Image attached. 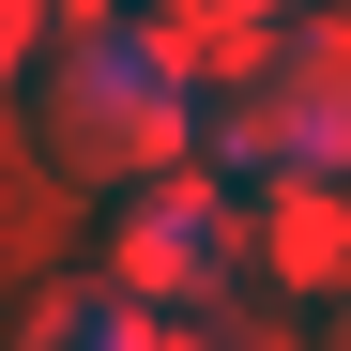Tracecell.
I'll return each mask as SVG.
<instances>
[{
  "label": "cell",
  "mask_w": 351,
  "mask_h": 351,
  "mask_svg": "<svg viewBox=\"0 0 351 351\" xmlns=\"http://www.w3.org/2000/svg\"><path fill=\"white\" fill-rule=\"evenodd\" d=\"M46 31H62V46H92V31H138V0H46Z\"/></svg>",
  "instance_id": "cell-9"
},
{
  "label": "cell",
  "mask_w": 351,
  "mask_h": 351,
  "mask_svg": "<svg viewBox=\"0 0 351 351\" xmlns=\"http://www.w3.org/2000/svg\"><path fill=\"white\" fill-rule=\"evenodd\" d=\"M275 92H290V123H306V168H351V16H290Z\"/></svg>",
  "instance_id": "cell-6"
},
{
  "label": "cell",
  "mask_w": 351,
  "mask_h": 351,
  "mask_svg": "<svg viewBox=\"0 0 351 351\" xmlns=\"http://www.w3.org/2000/svg\"><path fill=\"white\" fill-rule=\"evenodd\" d=\"M199 168H214V184H290V168H306V123H290V92L275 77H245V92H214L199 107Z\"/></svg>",
  "instance_id": "cell-5"
},
{
  "label": "cell",
  "mask_w": 351,
  "mask_h": 351,
  "mask_svg": "<svg viewBox=\"0 0 351 351\" xmlns=\"http://www.w3.org/2000/svg\"><path fill=\"white\" fill-rule=\"evenodd\" d=\"M123 306L153 321H199L229 306V275H245V184H214V168H168V184H138L123 214H107V260H92Z\"/></svg>",
  "instance_id": "cell-2"
},
{
  "label": "cell",
  "mask_w": 351,
  "mask_h": 351,
  "mask_svg": "<svg viewBox=\"0 0 351 351\" xmlns=\"http://www.w3.org/2000/svg\"><path fill=\"white\" fill-rule=\"evenodd\" d=\"M260 16H336V0H260Z\"/></svg>",
  "instance_id": "cell-12"
},
{
  "label": "cell",
  "mask_w": 351,
  "mask_h": 351,
  "mask_svg": "<svg viewBox=\"0 0 351 351\" xmlns=\"http://www.w3.org/2000/svg\"><path fill=\"white\" fill-rule=\"evenodd\" d=\"M168 321L153 306H123L107 275H62V290H31V321H16V351H153Z\"/></svg>",
  "instance_id": "cell-7"
},
{
  "label": "cell",
  "mask_w": 351,
  "mask_h": 351,
  "mask_svg": "<svg viewBox=\"0 0 351 351\" xmlns=\"http://www.w3.org/2000/svg\"><path fill=\"white\" fill-rule=\"evenodd\" d=\"M46 46H62V31H46V0H0V92H31Z\"/></svg>",
  "instance_id": "cell-8"
},
{
  "label": "cell",
  "mask_w": 351,
  "mask_h": 351,
  "mask_svg": "<svg viewBox=\"0 0 351 351\" xmlns=\"http://www.w3.org/2000/svg\"><path fill=\"white\" fill-rule=\"evenodd\" d=\"M321 351H351V290H336V321H321Z\"/></svg>",
  "instance_id": "cell-11"
},
{
  "label": "cell",
  "mask_w": 351,
  "mask_h": 351,
  "mask_svg": "<svg viewBox=\"0 0 351 351\" xmlns=\"http://www.w3.org/2000/svg\"><path fill=\"white\" fill-rule=\"evenodd\" d=\"M31 138H46L62 184L138 199V184H168V168H199V92L168 77L138 31H92V46H46V77H31Z\"/></svg>",
  "instance_id": "cell-1"
},
{
  "label": "cell",
  "mask_w": 351,
  "mask_h": 351,
  "mask_svg": "<svg viewBox=\"0 0 351 351\" xmlns=\"http://www.w3.org/2000/svg\"><path fill=\"white\" fill-rule=\"evenodd\" d=\"M153 351H214V336H199V321H168V336H153Z\"/></svg>",
  "instance_id": "cell-10"
},
{
  "label": "cell",
  "mask_w": 351,
  "mask_h": 351,
  "mask_svg": "<svg viewBox=\"0 0 351 351\" xmlns=\"http://www.w3.org/2000/svg\"><path fill=\"white\" fill-rule=\"evenodd\" d=\"M245 275L290 290V306H336L351 290V168H290V184L245 199Z\"/></svg>",
  "instance_id": "cell-3"
},
{
  "label": "cell",
  "mask_w": 351,
  "mask_h": 351,
  "mask_svg": "<svg viewBox=\"0 0 351 351\" xmlns=\"http://www.w3.org/2000/svg\"><path fill=\"white\" fill-rule=\"evenodd\" d=\"M138 46L168 77H184L199 107L214 92H245V77H275V46H290V16H260V0H138Z\"/></svg>",
  "instance_id": "cell-4"
}]
</instances>
